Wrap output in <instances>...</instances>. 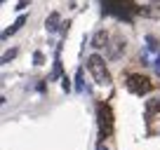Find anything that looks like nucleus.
<instances>
[{
    "label": "nucleus",
    "mask_w": 160,
    "mask_h": 150,
    "mask_svg": "<svg viewBox=\"0 0 160 150\" xmlns=\"http://www.w3.org/2000/svg\"><path fill=\"white\" fill-rule=\"evenodd\" d=\"M61 87H64V91L71 89V85H68V80H66V77H64V82H61Z\"/></svg>",
    "instance_id": "11"
},
{
    "label": "nucleus",
    "mask_w": 160,
    "mask_h": 150,
    "mask_svg": "<svg viewBox=\"0 0 160 150\" xmlns=\"http://www.w3.org/2000/svg\"><path fill=\"white\" fill-rule=\"evenodd\" d=\"M33 63H35V66L42 63V52H35V54H33Z\"/></svg>",
    "instance_id": "10"
},
{
    "label": "nucleus",
    "mask_w": 160,
    "mask_h": 150,
    "mask_svg": "<svg viewBox=\"0 0 160 150\" xmlns=\"http://www.w3.org/2000/svg\"><path fill=\"white\" fill-rule=\"evenodd\" d=\"M14 56H17V49L5 52V54H2V63H7V61H10V59H14Z\"/></svg>",
    "instance_id": "8"
},
{
    "label": "nucleus",
    "mask_w": 160,
    "mask_h": 150,
    "mask_svg": "<svg viewBox=\"0 0 160 150\" xmlns=\"http://www.w3.org/2000/svg\"><path fill=\"white\" fill-rule=\"evenodd\" d=\"M87 66H90L92 75H94L97 85H108L111 82V75H108V70H106V63H104V59H101L99 54H92L90 59H87Z\"/></svg>",
    "instance_id": "1"
},
{
    "label": "nucleus",
    "mask_w": 160,
    "mask_h": 150,
    "mask_svg": "<svg viewBox=\"0 0 160 150\" xmlns=\"http://www.w3.org/2000/svg\"><path fill=\"white\" fill-rule=\"evenodd\" d=\"M24 24H26V16H24V14H21V16H19V19H17V21H14V24H12V26H10V28H7V30H5V33H2V38H10V35H14V33H17V30H19V28H21V26H24Z\"/></svg>",
    "instance_id": "6"
},
{
    "label": "nucleus",
    "mask_w": 160,
    "mask_h": 150,
    "mask_svg": "<svg viewBox=\"0 0 160 150\" xmlns=\"http://www.w3.org/2000/svg\"><path fill=\"white\" fill-rule=\"evenodd\" d=\"M158 110H160V99H151V101H146V117H153Z\"/></svg>",
    "instance_id": "7"
},
{
    "label": "nucleus",
    "mask_w": 160,
    "mask_h": 150,
    "mask_svg": "<svg viewBox=\"0 0 160 150\" xmlns=\"http://www.w3.org/2000/svg\"><path fill=\"white\" fill-rule=\"evenodd\" d=\"M151 2H158V0H151Z\"/></svg>",
    "instance_id": "13"
},
{
    "label": "nucleus",
    "mask_w": 160,
    "mask_h": 150,
    "mask_svg": "<svg viewBox=\"0 0 160 150\" xmlns=\"http://www.w3.org/2000/svg\"><path fill=\"white\" fill-rule=\"evenodd\" d=\"M120 49H125V42H118V47H113V49H111V56H118Z\"/></svg>",
    "instance_id": "9"
},
{
    "label": "nucleus",
    "mask_w": 160,
    "mask_h": 150,
    "mask_svg": "<svg viewBox=\"0 0 160 150\" xmlns=\"http://www.w3.org/2000/svg\"><path fill=\"white\" fill-rule=\"evenodd\" d=\"M59 26H64L61 24V16H59V12H52L50 16H47V21H45V28H47V33H54Z\"/></svg>",
    "instance_id": "4"
},
{
    "label": "nucleus",
    "mask_w": 160,
    "mask_h": 150,
    "mask_svg": "<svg viewBox=\"0 0 160 150\" xmlns=\"http://www.w3.org/2000/svg\"><path fill=\"white\" fill-rule=\"evenodd\" d=\"M99 129H101V138L111 136V131H113V113H111V105H99Z\"/></svg>",
    "instance_id": "3"
},
{
    "label": "nucleus",
    "mask_w": 160,
    "mask_h": 150,
    "mask_svg": "<svg viewBox=\"0 0 160 150\" xmlns=\"http://www.w3.org/2000/svg\"><path fill=\"white\" fill-rule=\"evenodd\" d=\"M151 87H153V85H151V80H148V77H144V75H139V73L127 75V89H130L132 94H137V96L148 94Z\"/></svg>",
    "instance_id": "2"
},
{
    "label": "nucleus",
    "mask_w": 160,
    "mask_h": 150,
    "mask_svg": "<svg viewBox=\"0 0 160 150\" xmlns=\"http://www.w3.org/2000/svg\"><path fill=\"white\" fill-rule=\"evenodd\" d=\"M106 42H108V33H106V30H97L94 38H92V47H94V49H101V47H106Z\"/></svg>",
    "instance_id": "5"
},
{
    "label": "nucleus",
    "mask_w": 160,
    "mask_h": 150,
    "mask_svg": "<svg viewBox=\"0 0 160 150\" xmlns=\"http://www.w3.org/2000/svg\"><path fill=\"white\" fill-rule=\"evenodd\" d=\"M97 150H108V148H106V145H101V143H99V148H97Z\"/></svg>",
    "instance_id": "12"
}]
</instances>
